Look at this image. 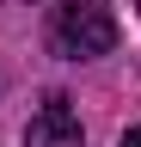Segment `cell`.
Here are the masks:
<instances>
[{"label": "cell", "instance_id": "obj_1", "mask_svg": "<svg viewBox=\"0 0 141 147\" xmlns=\"http://www.w3.org/2000/svg\"><path fill=\"white\" fill-rule=\"evenodd\" d=\"M43 43H49V55H61V61H98V55L117 49V18L104 6H92V0H67V6L49 12Z\"/></svg>", "mask_w": 141, "mask_h": 147}, {"label": "cell", "instance_id": "obj_2", "mask_svg": "<svg viewBox=\"0 0 141 147\" xmlns=\"http://www.w3.org/2000/svg\"><path fill=\"white\" fill-rule=\"evenodd\" d=\"M25 147H86V129H80V117L67 110V98L61 92H49L43 98V110L25 123Z\"/></svg>", "mask_w": 141, "mask_h": 147}, {"label": "cell", "instance_id": "obj_3", "mask_svg": "<svg viewBox=\"0 0 141 147\" xmlns=\"http://www.w3.org/2000/svg\"><path fill=\"white\" fill-rule=\"evenodd\" d=\"M117 147H141V129H123V141Z\"/></svg>", "mask_w": 141, "mask_h": 147}]
</instances>
